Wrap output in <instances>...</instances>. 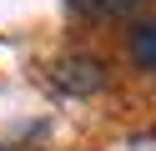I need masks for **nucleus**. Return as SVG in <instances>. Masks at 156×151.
Wrapping results in <instances>:
<instances>
[{
    "instance_id": "obj_1",
    "label": "nucleus",
    "mask_w": 156,
    "mask_h": 151,
    "mask_svg": "<svg viewBox=\"0 0 156 151\" xmlns=\"http://www.w3.org/2000/svg\"><path fill=\"white\" fill-rule=\"evenodd\" d=\"M51 81L66 91V96H91V91H101L106 70H101L96 56H61L55 70H51Z\"/></svg>"
},
{
    "instance_id": "obj_2",
    "label": "nucleus",
    "mask_w": 156,
    "mask_h": 151,
    "mask_svg": "<svg viewBox=\"0 0 156 151\" xmlns=\"http://www.w3.org/2000/svg\"><path fill=\"white\" fill-rule=\"evenodd\" d=\"M131 60L141 70H156V20H146V25L131 30Z\"/></svg>"
},
{
    "instance_id": "obj_3",
    "label": "nucleus",
    "mask_w": 156,
    "mask_h": 151,
    "mask_svg": "<svg viewBox=\"0 0 156 151\" xmlns=\"http://www.w3.org/2000/svg\"><path fill=\"white\" fill-rule=\"evenodd\" d=\"M81 15H96V20H116V15H131L141 0H71Z\"/></svg>"
},
{
    "instance_id": "obj_4",
    "label": "nucleus",
    "mask_w": 156,
    "mask_h": 151,
    "mask_svg": "<svg viewBox=\"0 0 156 151\" xmlns=\"http://www.w3.org/2000/svg\"><path fill=\"white\" fill-rule=\"evenodd\" d=\"M0 151H15V146H0Z\"/></svg>"
}]
</instances>
